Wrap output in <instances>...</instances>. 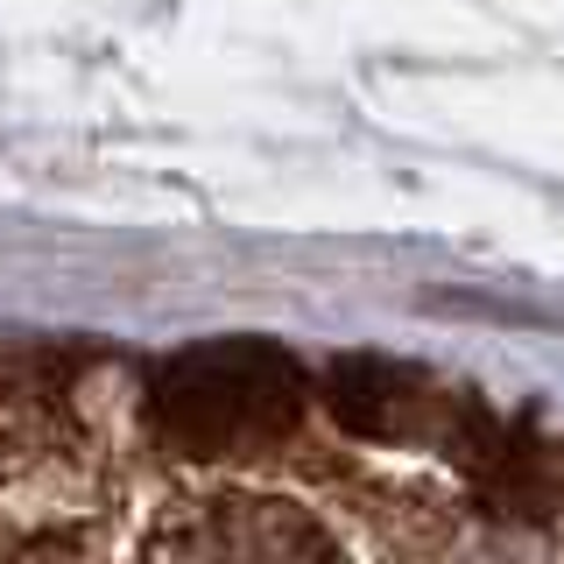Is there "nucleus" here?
<instances>
[{"mask_svg": "<svg viewBox=\"0 0 564 564\" xmlns=\"http://www.w3.org/2000/svg\"><path fill=\"white\" fill-rule=\"evenodd\" d=\"M134 551L149 557H332L352 551L346 529H332L317 508L290 494H198V501L163 508V522L141 529Z\"/></svg>", "mask_w": 564, "mask_h": 564, "instance_id": "obj_3", "label": "nucleus"}, {"mask_svg": "<svg viewBox=\"0 0 564 564\" xmlns=\"http://www.w3.org/2000/svg\"><path fill=\"white\" fill-rule=\"evenodd\" d=\"M317 410L360 445H410V452H445L458 466L480 473L501 452V423L480 402L452 395L423 367L381 360V352H346L317 381Z\"/></svg>", "mask_w": 564, "mask_h": 564, "instance_id": "obj_2", "label": "nucleus"}, {"mask_svg": "<svg viewBox=\"0 0 564 564\" xmlns=\"http://www.w3.org/2000/svg\"><path fill=\"white\" fill-rule=\"evenodd\" d=\"M317 381L275 339H212L149 367L141 381V431L176 466L240 473L269 466L304 437Z\"/></svg>", "mask_w": 564, "mask_h": 564, "instance_id": "obj_1", "label": "nucleus"}]
</instances>
